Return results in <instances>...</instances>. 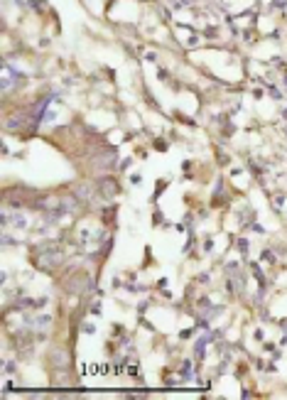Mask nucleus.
<instances>
[{"label": "nucleus", "instance_id": "nucleus-1", "mask_svg": "<svg viewBox=\"0 0 287 400\" xmlns=\"http://www.w3.org/2000/svg\"><path fill=\"white\" fill-rule=\"evenodd\" d=\"M52 361H54V366H61V369H64L69 359H66V354H64V351H57V354L52 356Z\"/></svg>", "mask_w": 287, "mask_h": 400}]
</instances>
